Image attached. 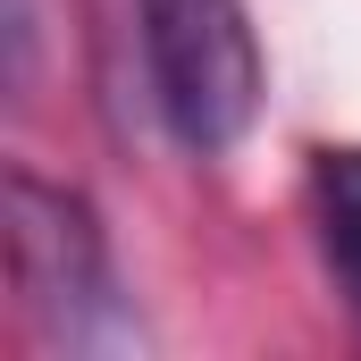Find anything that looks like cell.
Masks as SVG:
<instances>
[{
  "label": "cell",
  "instance_id": "3957f363",
  "mask_svg": "<svg viewBox=\"0 0 361 361\" xmlns=\"http://www.w3.org/2000/svg\"><path fill=\"white\" fill-rule=\"evenodd\" d=\"M311 202H319V252L336 269V294L361 311V152H319L311 160Z\"/></svg>",
  "mask_w": 361,
  "mask_h": 361
},
{
  "label": "cell",
  "instance_id": "277c9868",
  "mask_svg": "<svg viewBox=\"0 0 361 361\" xmlns=\"http://www.w3.org/2000/svg\"><path fill=\"white\" fill-rule=\"evenodd\" d=\"M8 85H34V0H8Z\"/></svg>",
  "mask_w": 361,
  "mask_h": 361
},
{
  "label": "cell",
  "instance_id": "7a4b0ae2",
  "mask_svg": "<svg viewBox=\"0 0 361 361\" xmlns=\"http://www.w3.org/2000/svg\"><path fill=\"white\" fill-rule=\"evenodd\" d=\"M135 8H143V59L169 135L202 160L244 143L261 109V42L244 25V0H135Z\"/></svg>",
  "mask_w": 361,
  "mask_h": 361
},
{
  "label": "cell",
  "instance_id": "6da1fadb",
  "mask_svg": "<svg viewBox=\"0 0 361 361\" xmlns=\"http://www.w3.org/2000/svg\"><path fill=\"white\" fill-rule=\"evenodd\" d=\"M8 202V269L17 294L34 311V328L68 353H126L143 345L126 294H118V261H109V235H101V210H92L76 185H51L34 169H8L0 185Z\"/></svg>",
  "mask_w": 361,
  "mask_h": 361
}]
</instances>
